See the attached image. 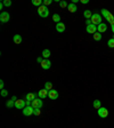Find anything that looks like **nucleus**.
Masks as SVG:
<instances>
[{"mask_svg": "<svg viewBox=\"0 0 114 128\" xmlns=\"http://www.w3.org/2000/svg\"><path fill=\"white\" fill-rule=\"evenodd\" d=\"M38 14H39V16L42 17V18H46V17H48L49 15V9L48 7H46V6H41V7H39L38 8Z\"/></svg>", "mask_w": 114, "mask_h": 128, "instance_id": "f257e3e1", "label": "nucleus"}, {"mask_svg": "<svg viewBox=\"0 0 114 128\" xmlns=\"http://www.w3.org/2000/svg\"><path fill=\"white\" fill-rule=\"evenodd\" d=\"M90 19H91V23H92V24H94V25H97V26H98V25L102 23V19H103V18H102V15H101V14L96 13V14H92V16H91V18H90Z\"/></svg>", "mask_w": 114, "mask_h": 128, "instance_id": "f03ea898", "label": "nucleus"}, {"mask_svg": "<svg viewBox=\"0 0 114 128\" xmlns=\"http://www.w3.org/2000/svg\"><path fill=\"white\" fill-rule=\"evenodd\" d=\"M44 105V101L41 98H35L34 101H32V108L34 109H41Z\"/></svg>", "mask_w": 114, "mask_h": 128, "instance_id": "7ed1b4c3", "label": "nucleus"}, {"mask_svg": "<svg viewBox=\"0 0 114 128\" xmlns=\"http://www.w3.org/2000/svg\"><path fill=\"white\" fill-rule=\"evenodd\" d=\"M98 111V116L101 118H107V116H109V110L106 109V108H99V109L97 110Z\"/></svg>", "mask_w": 114, "mask_h": 128, "instance_id": "20e7f679", "label": "nucleus"}, {"mask_svg": "<svg viewBox=\"0 0 114 128\" xmlns=\"http://www.w3.org/2000/svg\"><path fill=\"white\" fill-rule=\"evenodd\" d=\"M9 19H10V16H9V14L7 11H2L0 14V22L1 23H7Z\"/></svg>", "mask_w": 114, "mask_h": 128, "instance_id": "39448f33", "label": "nucleus"}, {"mask_svg": "<svg viewBox=\"0 0 114 128\" xmlns=\"http://www.w3.org/2000/svg\"><path fill=\"white\" fill-rule=\"evenodd\" d=\"M25 106H26V101H24V100H17V101L15 102V108H16V109L23 110Z\"/></svg>", "mask_w": 114, "mask_h": 128, "instance_id": "423d86ee", "label": "nucleus"}, {"mask_svg": "<svg viewBox=\"0 0 114 128\" xmlns=\"http://www.w3.org/2000/svg\"><path fill=\"white\" fill-rule=\"evenodd\" d=\"M34 113V108L32 106H25L23 109V115L24 116H32Z\"/></svg>", "mask_w": 114, "mask_h": 128, "instance_id": "0eeeda50", "label": "nucleus"}, {"mask_svg": "<svg viewBox=\"0 0 114 128\" xmlns=\"http://www.w3.org/2000/svg\"><path fill=\"white\" fill-rule=\"evenodd\" d=\"M48 97L50 98V100H56V98H58V92H57L56 89H52L48 92Z\"/></svg>", "mask_w": 114, "mask_h": 128, "instance_id": "6e6552de", "label": "nucleus"}, {"mask_svg": "<svg viewBox=\"0 0 114 128\" xmlns=\"http://www.w3.org/2000/svg\"><path fill=\"white\" fill-rule=\"evenodd\" d=\"M86 30H87V32L90 33V34H95V33L97 32V25H94V24L88 25Z\"/></svg>", "mask_w": 114, "mask_h": 128, "instance_id": "1a4fd4ad", "label": "nucleus"}, {"mask_svg": "<svg viewBox=\"0 0 114 128\" xmlns=\"http://www.w3.org/2000/svg\"><path fill=\"white\" fill-rule=\"evenodd\" d=\"M50 66H52V62L49 60H44L41 62V68L44 70H48V69H50Z\"/></svg>", "mask_w": 114, "mask_h": 128, "instance_id": "9d476101", "label": "nucleus"}, {"mask_svg": "<svg viewBox=\"0 0 114 128\" xmlns=\"http://www.w3.org/2000/svg\"><path fill=\"white\" fill-rule=\"evenodd\" d=\"M48 92L49 90H47V89H40L39 90V93H38V96H39V98H41V100H45V98L48 96Z\"/></svg>", "mask_w": 114, "mask_h": 128, "instance_id": "9b49d317", "label": "nucleus"}, {"mask_svg": "<svg viewBox=\"0 0 114 128\" xmlns=\"http://www.w3.org/2000/svg\"><path fill=\"white\" fill-rule=\"evenodd\" d=\"M56 30H57V32H64L65 31V24L63 22H60V23H57L56 24Z\"/></svg>", "mask_w": 114, "mask_h": 128, "instance_id": "f8f14e48", "label": "nucleus"}, {"mask_svg": "<svg viewBox=\"0 0 114 128\" xmlns=\"http://www.w3.org/2000/svg\"><path fill=\"white\" fill-rule=\"evenodd\" d=\"M107 30V25L105 24V23H101V24L97 26V31L99 33H103V32H105V31Z\"/></svg>", "mask_w": 114, "mask_h": 128, "instance_id": "ddd939ff", "label": "nucleus"}, {"mask_svg": "<svg viewBox=\"0 0 114 128\" xmlns=\"http://www.w3.org/2000/svg\"><path fill=\"white\" fill-rule=\"evenodd\" d=\"M37 94H33V93H29V94H26V96H25V100H26V101H34L35 98H37Z\"/></svg>", "mask_w": 114, "mask_h": 128, "instance_id": "4468645a", "label": "nucleus"}, {"mask_svg": "<svg viewBox=\"0 0 114 128\" xmlns=\"http://www.w3.org/2000/svg\"><path fill=\"white\" fill-rule=\"evenodd\" d=\"M76 6H75V3H73V2H71V3H68V6H67V10L70 11V13H75L76 11Z\"/></svg>", "mask_w": 114, "mask_h": 128, "instance_id": "2eb2a0df", "label": "nucleus"}, {"mask_svg": "<svg viewBox=\"0 0 114 128\" xmlns=\"http://www.w3.org/2000/svg\"><path fill=\"white\" fill-rule=\"evenodd\" d=\"M83 16L86 17L87 19H90V18H91V16H92L91 10H90V9H86V10L83 11Z\"/></svg>", "mask_w": 114, "mask_h": 128, "instance_id": "dca6fc26", "label": "nucleus"}, {"mask_svg": "<svg viewBox=\"0 0 114 128\" xmlns=\"http://www.w3.org/2000/svg\"><path fill=\"white\" fill-rule=\"evenodd\" d=\"M13 40H14L15 44H21V42H22V37H21L19 34H15L13 37Z\"/></svg>", "mask_w": 114, "mask_h": 128, "instance_id": "f3484780", "label": "nucleus"}, {"mask_svg": "<svg viewBox=\"0 0 114 128\" xmlns=\"http://www.w3.org/2000/svg\"><path fill=\"white\" fill-rule=\"evenodd\" d=\"M49 56H50V50H49V49H44V50H42V57H44L45 60H48Z\"/></svg>", "mask_w": 114, "mask_h": 128, "instance_id": "a211bd4d", "label": "nucleus"}, {"mask_svg": "<svg viewBox=\"0 0 114 128\" xmlns=\"http://www.w3.org/2000/svg\"><path fill=\"white\" fill-rule=\"evenodd\" d=\"M92 105H94V108H95L96 110H98L99 108H102V103H101V101H99V100H95V101H94V103H92Z\"/></svg>", "mask_w": 114, "mask_h": 128, "instance_id": "6ab92c4d", "label": "nucleus"}, {"mask_svg": "<svg viewBox=\"0 0 114 128\" xmlns=\"http://www.w3.org/2000/svg\"><path fill=\"white\" fill-rule=\"evenodd\" d=\"M32 5L41 7V6L44 5V0H32Z\"/></svg>", "mask_w": 114, "mask_h": 128, "instance_id": "aec40b11", "label": "nucleus"}, {"mask_svg": "<svg viewBox=\"0 0 114 128\" xmlns=\"http://www.w3.org/2000/svg\"><path fill=\"white\" fill-rule=\"evenodd\" d=\"M110 15H111V13H110L107 9H102V16H103L104 18H107Z\"/></svg>", "mask_w": 114, "mask_h": 128, "instance_id": "412c9836", "label": "nucleus"}, {"mask_svg": "<svg viewBox=\"0 0 114 128\" xmlns=\"http://www.w3.org/2000/svg\"><path fill=\"white\" fill-rule=\"evenodd\" d=\"M53 21L56 23H60V16L58 14H54V15H53Z\"/></svg>", "mask_w": 114, "mask_h": 128, "instance_id": "4be33fe9", "label": "nucleus"}, {"mask_svg": "<svg viewBox=\"0 0 114 128\" xmlns=\"http://www.w3.org/2000/svg\"><path fill=\"white\" fill-rule=\"evenodd\" d=\"M102 38H103V37H102V33H99V32H98V31L95 33V34H94V39H95L96 41H99V40H102Z\"/></svg>", "mask_w": 114, "mask_h": 128, "instance_id": "5701e85b", "label": "nucleus"}, {"mask_svg": "<svg viewBox=\"0 0 114 128\" xmlns=\"http://www.w3.org/2000/svg\"><path fill=\"white\" fill-rule=\"evenodd\" d=\"M45 89L52 90L53 89V84L52 82H46V84H45Z\"/></svg>", "mask_w": 114, "mask_h": 128, "instance_id": "b1692460", "label": "nucleus"}, {"mask_svg": "<svg viewBox=\"0 0 114 128\" xmlns=\"http://www.w3.org/2000/svg\"><path fill=\"white\" fill-rule=\"evenodd\" d=\"M106 19H107V22H109L111 25H113V24H114V16L112 15V14H111V15H110V16L107 17Z\"/></svg>", "mask_w": 114, "mask_h": 128, "instance_id": "393cba45", "label": "nucleus"}, {"mask_svg": "<svg viewBox=\"0 0 114 128\" xmlns=\"http://www.w3.org/2000/svg\"><path fill=\"white\" fill-rule=\"evenodd\" d=\"M6 106H7V108H13V106H15V102H14L13 100H10V101H7V103H6Z\"/></svg>", "mask_w": 114, "mask_h": 128, "instance_id": "a878e982", "label": "nucleus"}, {"mask_svg": "<svg viewBox=\"0 0 114 128\" xmlns=\"http://www.w3.org/2000/svg\"><path fill=\"white\" fill-rule=\"evenodd\" d=\"M107 45H109V47H111V48H114V38H111L109 41H107Z\"/></svg>", "mask_w": 114, "mask_h": 128, "instance_id": "bb28decb", "label": "nucleus"}, {"mask_svg": "<svg viewBox=\"0 0 114 128\" xmlns=\"http://www.w3.org/2000/svg\"><path fill=\"white\" fill-rule=\"evenodd\" d=\"M59 6L62 7V8H67L68 3L66 2V1H64V0H63V1H59Z\"/></svg>", "mask_w": 114, "mask_h": 128, "instance_id": "cd10ccee", "label": "nucleus"}, {"mask_svg": "<svg viewBox=\"0 0 114 128\" xmlns=\"http://www.w3.org/2000/svg\"><path fill=\"white\" fill-rule=\"evenodd\" d=\"M2 3H3V6H6V7H9V6H11V1H10V0H3Z\"/></svg>", "mask_w": 114, "mask_h": 128, "instance_id": "c85d7f7f", "label": "nucleus"}, {"mask_svg": "<svg viewBox=\"0 0 114 128\" xmlns=\"http://www.w3.org/2000/svg\"><path fill=\"white\" fill-rule=\"evenodd\" d=\"M1 96H2V97H6V96L8 95V90L7 89H1Z\"/></svg>", "mask_w": 114, "mask_h": 128, "instance_id": "c756f323", "label": "nucleus"}, {"mask_svg": "<svg viewBox=\"0 0 114 128\" xmlns=\"http://www.w3.org/2000/svg\"><path fill=\"white\" fill-rule=\"evenodd\" d=\"M52 2H53V0H44V6L47 7V6H49Z\"/></svg>", "mask_w": 114, "mask_h": 128, "instance_id": "7c9ffc66", "label": "nucleus"}, {"mask_svg": "<svg viewBox=\"0 0 114 128\" xmlns=\"http://www.w3.org/2000/svg\"><path fill=\"white\" fill-rule=\"evenodd\" d=\"M34 116H40L41 115V110L40 109H34V113H33Z\"/></svg>", "mask_w": 114, "mask_h": 128, "instance_id": "2f4dec72", "label": "nucleus"}, {"mask_svg": "<svg viewBox=\"0 0 114 128\" xmlns=\"http://www.w3.org/2000/svg\"><path fill=\"white\" fill-rule=\"evenodd\" d=\"M3 86H5V82H3V80H0V88H1V89H3Z\"/></svg>", "mask_w": 114, "mask_h": 128, "instance_id": "473e14b6", "label": "nucleus"}, {"mask_svg": "<svg viewBox=\"0 0 114 128\" xmlns=\"http://www.w3.org/2000/svg\"><path fill=\"white\" fill-rule=\"evenodd\" d=\"M86 24H87V26L88 25H91L92 23H91V19H86Z\"/></svg>", "mask_w": 114, "mask_h": 128, "instance_id": "72a5a7b5", "label": "nucleus"}, {"mask_svg": "<svg viewBox=\"0 0 114 128\" xmlns=\"http://www.w3.org/2000/svg\"><path fill=\"white\" fill-rule=\"evenodd\" d=\"M80 2H81V3H83V5H86V3H88V2H89V0H80Z\"/></svg>", "mask_w": 114, "mask_h": 128, "instance_id": "f704fd0d", "label": "nucleus"}, {"mask_svg": "<svg viewBox=\"0 0 114 128\" xmlns=\"http://www.w3.org/2000/svg\"><path fill=\"white\" fill-rule=\"evenodd\" d=\"M42 61H44V60H42V57H38V58H37V62L40 63V64H41V62H42Z\"/></svg>", "mask_w": 114, "mask_h": 128, "instance_id": "c9c22d12", "label": "nucleus"}, {"mask_svg": "<svg viewBox=\"0 0 114 128\" xmlns=\"http://www.w3.org/2000/svg\"><path fill=\"white\" fill-rule=\"evenodd\" d=\"M11 100H13L14 102H16L17 101V98H16V96H13V97H11Z\"/></svg>", "mask_w": 114, "mask_h": 128, "instance_id": "e433bc0d", "label": "nucleus"}, {"mask_svg": "<svg viewBox=\"0 0 114 128\" xmlns=\"http://www.w3.org/2000/svg\"><path fill=\"white\" fill-rule=\"evenodd\" d=\"M2 8H3V3L1 2V3H0V9H2Z\"/></svg>", "mask_w": 114, "mask_h": 128, "instance_id": "4c0bfd02", "label": "nucleus"}, {"mask_svg": "<svg viewBox=\"0 0 114 128\" xmlns=\"http://www.w3.org/2000/svg\"><path fill=\"white\" fill-rule=\"evenodd\" d=\"M111 29H112V31H113V33H114V24L111 25Z\"/></svg>", "mask_w": 114, "mask_h": 128, "instance_id": "58836bf2", "label": "nucleus"}, {"mask_svg": "<svg viewBox=\"0 0 114 128\" xmlns=\"http://www.w3.org/2000/svg\"><path fill=\"white\" fill-rule=\"evenodd\" d=\"M113 38H114V37H113Z\"/></svg>", "mask_w": 114, "mask_h": 128, "instance_id": "ea45409f", "label": "nucleus"}]
</instances>
